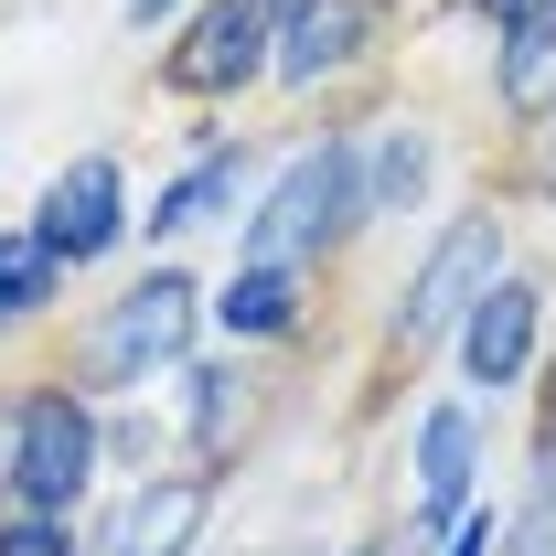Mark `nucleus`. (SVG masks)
<instances>
[{"instance_id": "nucleus-12", "label": "nucleus", "mask_w": 556, "mask_h": 556, "mask_svg": "<svg viewBox=\"0 0 556 556\" xmlns=\"http://www.w3.org/2000/svg\"><path fill=\"white\" fill-rule=\"evenodd\" d=\"M214 311H225V332H289V321H300V289H289V278H268V268H247Z\"/></svg>"}, {"instance_id": "nucleus-2", "label": "nucleus", "mask_w": 556, "mask_h": 556, "mask_svg": "<svg viewBox=\"0 0 556 556\" xmlns=\"http://www.w3.org/2000/svg\"><path fill=\"white\" fill-rule=\"evenodd\" d=\"M182 343H193V278H182V268H150L129 300L86 332V375H97V386H139V375H161Z\"/></svg>"}, {"instance_id": "nucleus-15", "label": "nucleus", "mask_w": 556, "mask_h": 556, "mask_svg": "<svg viewBox=\"0 0 556 556\" xmlns=\"http://www.w3.org/2000/svg\"><path fill=\"white\" fill-rule=\"evenodd\" d=\"M375 172H386V204H417V172H428V139L396 129L386 150H375Z\"/></svg>"}, {"instance_id": "nucleus-19", "label": "nucleus", "mask_w": 556, "mask_h": 556, "mask_svg": "<svg viewBox=\"0 0 556 556\" xmlns=\"http://www.w3.org/2000/svg\"><path fill=\"white\" fill-rule=\"evenodd\" d=\"M161 11H172V0H139V22H161Z\"/></svg>"}, {"instance_id": "nucleus-5", "label": "nucleus", "mask_w": 556, "mask_h": 556, "mask_svg": "<svg viewBox=\"0 0 556 556\" xmlns=\"http://www.w3.org/2000/svg\"><path fill=\"white\" fill-rule=\"evenodd\" d=\"M118 161H75L65 182L43 193V214H33V247L43 257H108L118 247Z\"/></svg>"}, {"instance_id": "nucleus-17", "label": "nucleus", "mask_w": 556, "mask_h": 556, "mask_svg": "<svg viewBox=\"0 0 556 556\" xmlns=\"http://www.w3.org/2000/svg\"><path fill=\"white\" fill-rule=\"evenodd\" d=\"M471 11H492V22H525V11H535V0H471Z\"/></svg>"}, {"instance_id": "nucleus-3", "label": "nucleus", "mask_w": 556, "mask_h": 556, "mask_svg": "<svg viewBox=\"0 0 556 556\" xmlns=\"http://www.w3.org/2000/svg\"><path fill=\"white\" fill-rule=\"evenodd\" d=\"M86 471H97V428H86L75 396H33V407L11 417V482H22V514L75 503Z\"/></svg>"}, {"instance_id": "nucleus-1", "label": "nucleus", "mask_w": 556, "mask_h": 556, "mask_svg": "<svg viewBox=\"0 0 556 556\" xmlns=\"http://www.w3.org/2000/svg\"><path fill=\"white\" fill-rule=\"evenodd\" d=\"M353 150L332 139V150H311V161H289V182L268 193V214L247 225V268H268V278H289L300 257H321L332 236H343V214H353Z\"/></svg>"}, {"instance_id": "nucleus-10", "label": "nucleus", "mask_w": 556, "mask_h": 556, "mask_svg": "<svg viewBox=\"0 0 556 556\" xmlns=\"http://www.w3.org/2000/svg\"><path fill=\"white\" fill-rule=\"evenodd\" d=\"M353 43H364V0H311V11H300V33L278 43V75H289V86H311V75L343 65Z\"/></svg>"}, {"instance_id": "nucleus-18", "label": "nucleus", "mask_w": 556, "mask_h": 556, "mask_svg": "<svg viewBox=\"0 0 556 556\" xmlns=\"http://www.w3.org/2000/svg\"><path fill=\"white\" fill-rule=\"evenodd\" d=\"M492 546V535H482V514H471V525H460V546H450V556H482Z\"/></svg>"}, {"instance_id": "nucleus-6", "label": "nucleus", "mask_w": 556, "mask_h": 556, "mask_svg": "<svg viewBox=\"0 0 556 556\" xmlns=\"http://www.w3.org/2000/svg\"><path fill=\"white\" fill-rule=\"evenodd\" d=\"M492 257H503V225H492V214H460V225L439 236V257H428V278H417V300H407L417 343H439V332L460 321V300L492 278Z\"/></svg>"}, {"instance_id": "nucleus-7", "label": "nucleus", "mask_w": 556, "mask_h": 556, "mask_svg": "<svg viewBox=\"0 0 556 556\" xmlns=\"http://www.w3.org/2000/svg\"><path fill=\"white\" fill-rule=\"evenodd\" d=\"M460 353H471V375H482V386H514V375H525V353H535V300H525V289H482V311H471Z\"/></svg>"}, {"instance_id": "nucleus-9", "label": "nucleus", "mask_w": 556, "mask_h": 556, "mask_svg": "<svg viewBox=\"0 0 556 556\" xmlns=\"http://www.w3.org/2000/svg\"><path fill=\"white\" fill-rule=\"evenodd\" d=\"M503 108H556V0H535L525 22H503Z\"/></svg>"}, {"instance_id": "nucleus-16", "label": "nucleus", "mask_w": 556, "mask_h": 556, "mask_svg": "<svg viewBox=\"0 0 556 556\" xmlns=\"http://www.w3.org/2000/svg\"><path fill=\"white\" fill-rule=\"evenodd\" d=\"M0 556H75V546H65V525H43V514H11V525H0Z\"/></svg>"}, {"instance_id": "nucleus-8", "label": "nucleus", "mask_w": 556, "mask_h": 556, "mask_svg": "<svg viewBox=\"0 0 556 556\" xmlns=\"http://www.w3.org/2000/svg\"><path fill=\"white\" fill-rule=\"evenodd\" d=\"M193 525H204V482H150L129 514H118L108 556H182V546H193Z\"/></svg>"}, {"instance_id": "nucleus-11", "label": "nucleus", "mask_w": 556, "mask_h": 556, "mask_svg": "<svg viewBox=\"0 0 556 556\" xmlns=\"http://www.w3.org/2000/svg\"><path fill=\"white\" fill-rule=\"evenodd\" d=\"M471 460H482V428L460 407H439L428 428H417V482H428V514H450L460 492H471Z\"/></svg>"}, {"instance_id": "nucleus-4", "label": "nucleus", "mask_w": 556, "mask_h": 556, "mask_svg": "<svg viewBox=\"0 0 556 556\" xmlns=\"http://www.w3.org/2000/svg\"><path fill=\"white\" fill-rule=\"evenodd\" d=\"M268 22H278V0H214L204 22L172 43V86H204V97L247 86L257 54H268Z\"/></svg>"}, {"instance_id": "nucleus-13", "label": "nucleus", "mask_w": 556, "mask_h": 556, "mask_svg": "<svg viewBox=\"0 0 556 556\" xmlns=\"http://www.w3.org/2000/svg\"><path fill=\"white\" fill-rule=\"evenodd\" d=\"M225 182H236V150H214L204 172H182V193H161V236H182V225L225 214Z\"/></svg>"}, {"instance_id": "nucleus-14", "label": "nucleus", "mask_w": 556, "mask_h": 556, "mask_svg": "<svg viewBox=\"0 0 556 556\" xmlns=\"http://www.w3.org/2000/svg\"><path fill=\"white\" fill-rule=\"evenodd\" d=\"M43 289H54V257H43L33 236H0V321H22Z\"/></svg>"}]
</instances>
